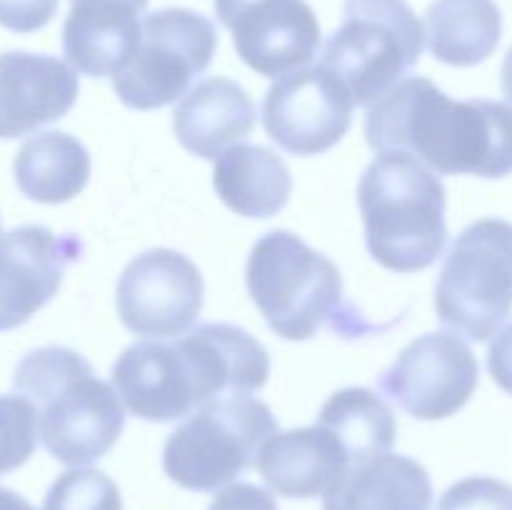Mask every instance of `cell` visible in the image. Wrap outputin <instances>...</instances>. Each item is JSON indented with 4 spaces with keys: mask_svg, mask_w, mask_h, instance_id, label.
<instances>
[{
    "mask_svg": "<svg viewBox=\"0 0 512 510\" xmlns=\"http://www.w3.org/2000/svg\"><path fill=\"white\" fill-rule=\"evenodd\" d=\"M270 378V355L248 330L203 323L175 340H140L118 355L110 385L135 418L173 423L210 400L250 395Z\"/></svg>",
    "mask_w": 512,
    "mask_h": 510,
    "instance_id": "cell-1",
    "label": "cell"
},
{
    "mask_svg": "<svg viewBox=\"0 0 512 510\" xmlns=\"http://www.w3.org/2000/svg\"><path fill=\"white\" fill-rule=\"evenodd\" d=\"M375 153H405L438 175L505 178L512 173V108L498 100H453L415 75L365 115Z\"/></svg>",
    "mask_w": 512,
    "mask_h": 510,
    "instance_id": "cell-2",
    "label": "cell"
},
{
    "mask_svg": "<svg viewBox=\"0 0 512 510\" xmlns=\"http://www.w3.org/2000/svg\"><path fill=\"white\" fill-rule=\"evenodd\" d=\"M15 388L38 403V435L55 460L65 465L95 463L125 425L123 400L113 385L95 378L93 365L63 345H45L18 363Z\"/></svg>",
    "mask_w": 512,
    "mask_h": 510,
    "instance_id": "cell-3",
    "label": "cell"
},
{
    "mask_svg": "<svg viewBox=\"0 0 512 510\" xmlns=\"http://www.w3.org/2000/svg\"><path fill=\"white\" fill-rule=\"evenodd\" d=\"M245 283L278 338L310 340L325 325L345 338L375 330L345 300L338 265L290 230H270L253 245Z\"/></svg>",
    "mask_w": 512,
    "mask_h": 510,
    "instance_id": "cell-4",
    "label": "cell"
},
{
    "mask_svg": "<svg viewBox=\"0 0 512 510\" xmlns=\"http://www.w3.org/2000/svg\"><path fill=\"white\" fill-rule=\"evenodd\" d=\"M365 245L393 273H418L448 243L445 185L428 165L405 153H380L358 183Z\"/></svg>",
    "mask_w": 512,
    "mask_h": 510,
    "instance_id": "cell-5",
    "label": "cell"
},
{
    "mask_svg": "<svg viewBox=\"0 0 512 510\" xmlns=\"http://www.w3.org/2000/svg\"><path fill=\"white\" fill-rule=\"evenodd\" d=\"M275 433L278 420L263 400L250 395L210 400L170 433L163 468L180 488L218 493L258 460Z\"/></svg>",
    "mask_w": 512,
    "mask_h": 510,
    "instance_id": "cell-6",
    "label": "cell"
},
{
    "mask_svg": "<svg viewBox=\"0 0 512 510\" xmlns=\"http://www.w3.org/2000/svg\"><path fill=\"white\" fill-rule=\"evenodd\" d=\"M425 28L405 0H345L343 23L330 35L323 60L355 105L378 103L418 65Z\"/></svg>",
    "mask_w": 512,
    "mask_h": 510,
    "instance_id": "cell-7",
    "label": "cell"
},
{
    "mask_svg": "<svg viewBox=\"0 0 512 510\" xmlns=\"http://www.w3.org/2000/svg\"><path fill=\"white\" fill-rule=\"evenodd\" d=\"M435 313L473 343L503 328L512 313V223L475 220L455 238L435 285Z\"/></svg>",
    "mask_w": 512,
    "mask_h": 510,
    "instance_id": "cell-8",
    "label": "cell"
},
{
    "mask_svg": "<svg viewBox=\"0 0 512 510\" xmlns=\"http://www.w3.org/2000/svg\"><path fill=\"white\" fill-rule=\"evenodd\" d=\"M218 50L213 20L188 8H163L143 18V38L128 68L113 78L120 103L155 110L190 93Z\"/></svg>",
    "mask_w": 512,
    "mask_h": 510,
    "instance_id": "cell-9",
    "label": "cell"
},
{
    "mask_svg": "<svg viewBox=\"0 0 512 510\" xmlns=\"http://www.w3.org/2000/svg\"><path fill=\"white\" fill-rule=\"evenodd\" d=\"M205 285L198 265L170 248L135 255L118 278L115 305L130 333L168 340L193 330L203 310Z\"/></svg>",
    "mask_w": 512,
    "mask_h": 510,
    "instance_id": "cell-10",
    "label": "cell"
},
{
    "mask_svg": "<svg viewBox=\"0 0 512 510\" xmlns=\"http://www.w3.org/2000/svg\"><path fill=\"white\" fill-rule=\"evenodd\" d=\"M478 380V358L460 335L425 333L380 373L378 388L413 418L443 420L468 405Z\"/></svg>",
    "mask_w": 512,
    "mask_h": 510,
    "instance_id": "cell-11",
    "label": "cell"
},
{
    "mask_svg": "<svg viewBox=\"0 0 512 510\" xmlns=\"http://www.w3.org/2000/svg\"><path fill=\"white\" fill-rule=\"evenodd\" d=\"M355 100L325 65L283 75L265 93L260 120L273 143L293 155H320L345 138Z\"/></svg>",
    "mask_w": 512,
    "mask_h": 510,
    "instance_id": "cell-12",
    "label": "cell"
},
{
    "mask_svg": "<svg viewBox=\"0 0 512 510\" xmlns=\"http://www.w3.org/2000/svg\"><path fill=\"white\" fill-rule=\"evenodd\" d=\"M215 13L240 60L265 78H283L318 55L320 23L305 0H230Z\"/></svg>",
    "mask_w": 512,
    "mask_h": 510,
    "instance_id": "cell-13",
    "label": "cell"
},
{
    "mask_svg": "<svg viewBox=\"0 0 512 510\" xmlns=\"http://www.w3.org/2000/svg\"><path fill=\"white\" fill-rule=\"evenodd\" d=\"M83 253L73 233L20 225L0 235V333L28 323L53 300L68 265Z\"/></svg>",
    "mask_w": 512,
    "mask_h": 510,
    "instance_id": "cell-14",
    "label": "cell"
},
{
    "mask_svg": "<svg viewBox=\"0 0 512 510\" xmlns=\"http://www.w3.org/2000/svg\"><path fill=\"white\" fill-rule=\"evenodd\" d=\"M78 93V73L60 58L0 53V138H23L65 118Z\"/></svg>",
    "mask_w": 512,
    "mask_h": 510,
    "instance_id": "cell-15",
    "label": "cell"
},
{
    "mask_svg": "<svg viewBox=\"0 0 512 510\" xmlns=\"http://www.w3.org/2000/svg\"><path fill=\"white\" fill-rule=\"evenodd\" d=\"M148 0H70L63 50L75 73L115 78L130 65L143 38L138 15Z\"/></svg>",
    "mask_w": 512,
    "mask_h": 510,
    "instance_id": "cell-16",
    "label": "cell"
},
{
    "mask_svg": "<svg viewBox=\"0 0 512 510\" xmlns=\"http://www.w3.org/2000/svg\"><path fill=\"white\" fill-rule=\"evenodd\" d=\"M255 465L273 493L305 500L328 493L350 468V455L333 430L315 423L278 430L265 440Z\"/></svg>",
    "mask_w": 512,
    "mask_h": 510,
    "instance_id": "cell-17",
    "label": "cell"
},
{
    "mask_svg": "<svg viewBox=\"0 0 512 510\" xmlns=\"http://www.w3.org/2000/svg\"><path fill=\"white\" fill-rule=\"evenodd\" d=\"M255 105L243 85L230 78H205L175 105L173 130L188 153L218 160L230 145L248 138Z\"/></svg>",
    "mask_w": 512,
    "mask_h": 510,
    "instance_id": "cell-18",
    "label": "cell"
},
{
    "mask_svg": "<svg viewBox=\"0 0 512 510\" xmlns=\"http://www.w3.org/2000/svg\"><path fill=\"white\" fill-rule=\"evenodd\" d=\"M433 483L418 460L383 453L353 463L323 495V510H430Z\"/></svg>",
    "mask_w": 512,
    "mask_h": 510,
    "instance_id": "cell-19",
    "label": "cell"
},
{
    "mask_svg": "<svg viewBox=\"0 0 512 510\" xmlns=\"http://www.w3.org/2000/svg\"><path fill=\"white\" fill-rule=\"evenodd\" d=\"M213 188L233 213L243 218H273L288 205L293 175L275 150L235 143L215 160Z\"/></svg>",
    "mask_w": 512,
    "mask_h": 510,
    "instance_id": "cell-20",
    "label": "cell"
},
{
    "mask_svg": "<svg viewBox=\"0 0 512 510\" xmlns=\"http://www.w3.org/2000/svg\"><path fill=\"white\" fill-rule=\"evenodd\" d=\"M15 183L35 203H68L90 180V153L78 138L60 130L38 133L15 155Z\"/></svg>",
    "mask_w": 512,
    "mask_h": 510,
    "instance_id": "cell-21",
    "label": "cell"
},
{
    "mask_svg": "<svg viewBox=\"0 0 512 510\" xmlns=\"http://www.w3.org/2000/svg\"><path fill=\"white\" fill-rule=\"evenodd\" d=\"M425 25L433 58L455 68L488 60L503 38V15L495 0H435Z\"/></svg>",
    "mask_w": 512,
    "mask_h": 510,
    "instance_id": "cell-22",
    "label": "cell"
},
{
    "mask_svg": "<svg viewBox=\"0 0 512 510\" xmlns=\"http://www.w3.org/2000/svg\"><path fill=\"white\" fill-rule=\"evenodd\" d=\"M318 423L343 440L350 465L390 453L398 438L393 410L368 388H343L330 395L320 408Z\"/></svg>",
    "mask_w": 512,
    "mask_h": 510,
    "instance_id": "cell-23",
    "label": "cell"
},
{
    "mask_svg": "<svg viewBox=\"0 0 512 510\" xmlns=\"http://www.w3.org/2000/svg\"><path fill=\"white\" fill-rule=\"evenodd\" d=\"M43 510H123V495L100 470L73 468L55 478Z\"/></svg>",
    "mask_w": 512,
    "mask_h": 510,
    "instance_id": "cell-24",
    "label": "cell"
},
{
    "mask_svg": "<svg viewBox=\"0 0 512 510\" xmlns=\"http://www.w3.org/2000/svg\"><path fill=\"white\" fill-rule=\"evenodd\" d=\"M38 443V408L28 395H0V475L28 463Z\"/></svg>",
    "mask_w": 512,
    "mask_h": 510,
    "instance_id": "cell-25",
    "label": "cell"
},
{
    "mask_svg": "<svg viewBox=\"0 0 512 510\" xmlns=\"http://www.w3.org/2000/svg\"><path fill=\"white\" fill-rule=\"evenodd\" d=\"M438 510H512V485L488 475H473L450 485Z\"/></svg>",
    "mask_w": 512,
    "mask_h": 510,
    "instance_id": "cell-26",
    "label": "cell"
},
{
    "mask_svg": "<svg viewBox=\"0 0 512 510\" xmlns=\"http://www.w3.org/2000/svg\"><path fill=\"white\" fill-rule=\"evenodd\" d=\"M60 0H0V25L13 33H35L58 13Z\"/></svg>",
    "mask_w": 512,
    "mask_h": 510,
    "instance_id": "cell-27",
    "label": "cell"
},
{
    "mask_svg": "<svg viewBox=\"0 0 512 510\" xmlns=\"http://www.w3.org/2000/svg\"><path fill=\"white\" fill-rule=\"evenodd\" d=\"M208 510H278L273 495L253 483H233L218 490Z\"/></svg>",
    "mask_w": 512,
    "mask_h": 510,
    "instance_id": "cell-28",
    "label": "cell"
},
{
    "mask_svg": "<svg viewBox=\"0 0 512 510\" xmlns=\"http://www.w3.org/2000/svg\"><path fill=\"white\" fill-rule=\"evenodd\" d=\"M488 370L495 383L512 395V325L500 330L495 340L490 343L488 353Z\"/></svg>",
    "mask_w": 512,
    "mask_h": 510,
    "instance_id": "cell-29",
    "label": "cell"
},
{
    "mask_svg": "<svg viewBox=\"0 0 512 510\" xmlns=\"http://www.w3.org/2000/svg\"><path fill=\"white\" fill-rule=\"evenodd\" d=\"M0 510H35L23 495H18L15 490L0 488Z\"/></svg>",
    "mask_w": 512,
    "mask_h": 510,
    "instance_id": "cell-30",
    "label": "cell"
},
{
    "mask_svg": "<svg viewBox=\"0 0 512 510\" xmlns=\"http://www.w3.org/2000/svg\"><path fill=\"white\" fill-rule=\"evenodd\" d=\"M500 78H503V93L505 98L512 103V48L508 50V55H505L503 60V73H500Z\"/></svg>",
    "mask_w": 512,
    "mask_h": 510,
    "instance_id": "cell-31",
    "label": "cell"
},
{
    "mask_svg": "<svg viewBox=\"0 0 512 510\" xmlns=\"http://www.w3.org/2000/svg\"><path fill=\"white\" fill-rule=\"evenodd\" d=\"M223 3H230V0H215V5H223Z\"/></svg>",
    "mask_w": 512,
    "mask_h": 510,
    "instance_id": "cell-32",
    "label": "cell"
}]
</instances>
